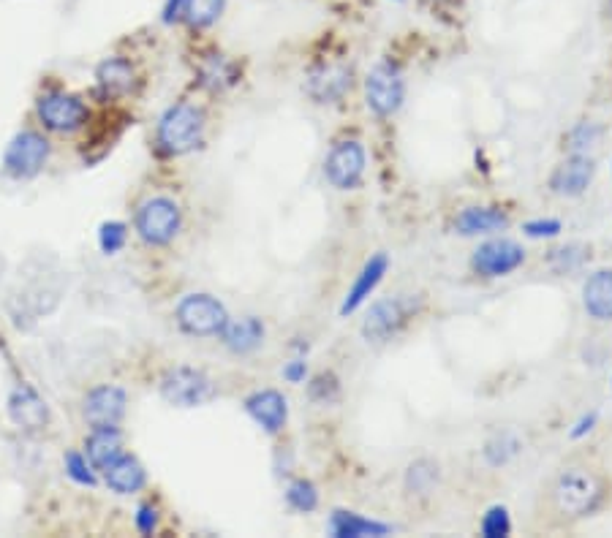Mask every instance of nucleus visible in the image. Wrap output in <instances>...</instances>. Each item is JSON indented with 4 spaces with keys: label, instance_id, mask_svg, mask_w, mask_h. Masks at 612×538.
<instances>
[{
    "label": "nucleus",
    "instance_id": "9",
    "mask_svg": "<svg viewBox=\"0 0 612 538\" xmlns=\"http://www.w3.org/2000/svg\"><path fill=\"white\" fill-rule=\"evenodd\" d=\"M49 158V142L36 131H22L11 139L3 155V166L11 177H33L44 169Z\"/></svg>",
    "mask_w": 612,
    "mask_h": 538
},
{
    "label": "nucleus",
    "instance_id": "38",
    "mask_svg": "<svg viewBox=\"0 0 612 538\" xmlns=\"http://www.w3.org/2000/svg\"><path fill=\"white\" fill-rule=\"evenodd\" d=\"M596 419H599V416H596V414H588V416H583V419H580V422L574 424L572 438H583V435H588V433H591L593 427H596Z\"/></svg>",
    "mask_w": 612,
    "mask_h": 538
},
{
    "label": "nucleus",
    "instance_id": "39",
    "mask_svg": "<svg viewBox=\"0 0 612 538\" xmlns=\"http://www.w3.org/2000/svg\"><path fill=\"white\" fill-rule=\"evenodd\" d=\"M183 6H185V0H166L164 22L180 20V17H183Z\"/></svg>",
    "mask_w": 612,
    "mask_h": 538
},
{
    "label": "nucleus",
    "instance_id": "17",
    "mask_svg": "<svg viewBox=\"0 0 612 538\" xmlns=\"http://www.w3.org/2000/svg\"><path fill=\"white\" fill-rule=\"evenodd\" d=\"M351 90V71L346 66H321L308 79V93L319 104H335Z\"/></svg>",
    "mask_w": 612,
    "mask_h": 538
},
{
    "label": "nucleus",
    "instance_id": "13",
    "mask_svg": "<svg viewBox=\"0 0 612 538\" xmlns=\"http://www.w3.org/2000/svg\"><path fill=\"white\" fill-rule=\"evenodd\" d=\"M9 416L25 433H39L49 424V408L33 386H17L9 397Z\"/></svg>",
    "mask_w": 612,
    "mask_h": 538
},
{
    "label": "nucleus",
    "instance_id": "23",
    "mask_svg": "<svg viewBox=\"0 0 612 538\" xmlns=\"http://www.w3.org/2000/svg\"><path fill=\"white\" fill-rule=\"evenodd\" d=\"M221 337H224L226 348L234 351V354H251V351L262 346L264 324L253 316L240 318V321H229Z\"/></svg>",
    "mask_w": 612,
    "mask_h": 538
},
{
    "label": "nucleus",
    "instance_id": "27",
    "mask_svg": "<svg viewBox=\"0 0 612 538\" xmlns=\"http://www.w3.org/2000/svg\"><path fill=\"white\" fill-rule=\"evenodd\" d=\"M286 503H289L294 511H300V514H311V511L319 506V490H316V484L308 479L292 481L289 490H286Z\"/></svg>",
    "mask_w": 612,
    "mask_h": 538
},
{
    "label": "nucleus",
    "instance_id": "19",
    "mask_svg": "<svg viewBox=\"0 0 612 538\" xmlns=\"http://www.w3.org/2000/svg\"><path fill=\"white\" fill-rule=\"evenodd\" d=\"M583 305L596 321H612V269H599L585 280Z\"/></svg>",
    "mask_w": 612,
    "mask_h": 538
},
{
    "label": "nucleus",
    "instance_id": "29",
    "mask_svg": "<svg viewBox=\"0 0 612 538\" xmlns=\"http://www.w3.org/2000/svg\"><path fill=\"white\" fill-rule=\"evenodd\" d=\"M512 533V519L506 506H490L482 517V536L485 538H506Z\"/></svg>",
    "mask_w": 612,
    "mask_h": 538
},
{
    "label": "nucleus",
    "instance_id": "7",
    "mask_svg": "<svg viewBox=\"0 0 612 538\" xmlns=\"http://www.w3.org/2000/svg\"><path fill=\"white\" fill-rule=\"evenodd\" d=\"M365 164H368L365 147L357 139H346V142H338L332 147L327 158H324V177L338 191H354L362 183Z\"/></svg>",
    "mask_w": 612,
    "mask_h": 538
},
{
    "label": "nucleus",
    "instance_id": "25",
    "mask_svg": "<svg viewBox=\"0 0 612 538\" xmlns=\"http://www.w3.org/2000/svg\"><path fill=\"white\" fill-rule=\"evenodd\" d=\"M226 0H185L183 20L191 28H210L221 20Z\"/></svg>",
    "mask_w": 612,
    "mask_h": 538
},
{
    "label": "nucleus",
    "instance_id": "4",
    "mask_svg": "<svg viewBox=\"0 0 612 538\" xmlns=\"http://www.w3.org/2000/svg\"><path fill=\"white\" fill-rule=\"evenodd\" d=\"M180 223V207L166 196H153L136 210V231L147 245H169L177 237Z\"/></svg>",
    "mask_w": 612,
    "mask_h": 538
},
{
    "label": "nucleus",
    "instance_id": "33",
    "mask_svg": "<svg viewBox=\"0 0 612 538\" xmlns=\"http://www.w3.org/2000/svg\"><path fill=\"white\" fill-rule=\"evenodd\" d=\"M596 139H599V128L593 123H580L569 134V147H572V153H588L596 145Z\"/></svg>",
    "mask_w": 612,
    "mask_h": 538
},
{
    "label": "nucleus",
    "instance_id": "1",
    "mask_svg": "<svg viewBox=\"0 0 612 538\" xmlns=\"http://www.w3.org/2000/svg\"><path fill=\"white\" fill-rule=\"evenodd\" d=\"M604 500V484L602 479L591 473L588 468L572 465L558 473V479L553 484V503L558 514H564L569 519L588 517L602 506Z\"/></svg>",
    "mask_w": 612,
    "mask_h": 538
},
{
    "label": "nucleus",
    "instance_id": "34",
    "mask_svg": "<svg viewBox=\"0 0 612 538\" xmlns=\"http://www.w3.org/2000/svg\"><path fill=\"white\" fill-rule=\"evenodd\" d=\"M311 397L316 403H332L338 397V378L332 373H321L319 378H313Z\"/></svg>",
    "mask_w": 612,
    "mask_h": 538
},
{
    "label": "nucleus",
    "instance_id": "36",
    "mask_svg": "<svg viewBox=\"0 0 612 538\" xmlns=\"http://www.w3.org/2000/svg\"><path fill=\"white\" fill-rule=\"evenodd\" d=\"M136 528H139V533H145V536H153L158 528V511L156 506H139V511H136Z\"/></svg>",
    "mask_w": 612,
    "mask_h": 538
},
{
    "label": "nucleus",
    "instance_id": "6",
    "mask_svg": "<svg viewBox=\"0 0 612 538\" xmlns=\"http://www.w3.org/2000/svg\"><path fill=\"white\" fill-rule=\"evenodd\" d=\"M406 98V82L400 71L389 63H379L365 79V101L373 115L392 117L403 106Z\"/></svg>",
    "mask_w": 612,
    "mask_h": 538
},
{
    "label": "nucleus",
    "instance_id": "10",
    "mask_svg": "<svg viewBox=\"0 0 612 538\" xmlns=\"http://www.w3.org/2000/svg\"><path fill=\"white\" fill-rule=\"evenodd\" d=\"M525 250L517 245L515 240H506V237H496V240L482 242L474 253V269L485 278H506L512 275L515 269L523 267Z\"/></svg>",
    "mask_w": 612,
    "mask_h": 538
},
{
    "label": "nucleus",
    "instance_id": "21",
    "mask_svg": "<svg viewBox=\"0 0 612 538\" xmlns=\"http://www.w3.org/2000/svg\"><path fill=\"white\" fill-rule=\"evenodd\" d=\"M104 479H107L109 490H115L117 495H131L145 487V468L136 457L120 454L104 468Z\"/></svg>",
    "mask_w": 612,
    "mask_h": 538
},
{
    "label": "nucleus",
    "instance_id": "16",
    "mask_svg": "<svg viewBox=\"0 0 612 538\" xmlns=\"http://www.w3.org/2000/svg\"><path fill=\"white\" fill-rule=\"evenodd\" d=\"M387 269H389L387 253H376V256H370V259L365 261V267L360 269V275H357V280H354V286L349 289V294H346V299H343V305H340V316H349V313H354V310H360L362 305L368 302L370 294L379 289V283L384 280V275H387Z\"/></svg>",
    "mask_w": 612,
    "mask_h": 538
},
{
    "label": "nucleus",
    "instance_id": "14",
    "mask_svg": "<svg viewBox=\"0 0 612 538\" xmlns=\"http://www.w3.org/2000/svg\"><path fill=\"white\" fill-rule=\"evenodd\" d=\"M593 174H596L593 158H588V153H572L564 164L553 172L550 188H553L558 196H580V193L588 191V185L593 183Z\"/></svg>",
    "mask_w": 612,
    "mask_h": 538
},
{
    "label": "nucleus",
    "instance_id": "22",
    "mask_svg": "<svg viewBox=\"0 0 612 538\" xmlns=\"http://www.w3.org/2000/svg\"><path fill=\"white\" fill-rule=\"evenodd\" d=\"M96 79H98V87H101V93H104V96L120 98V96H126V93H131V87H134V82H136V74H134V66H131L128 60L109 58L98 66Z\"/></svg>",
    "mask_w": 612,
    "mask_h": 538
},
{
    "label": "nucleus",
    "instance_id": "2",
    "mask_svg": "<svg viewBox=\"0 0 612 538\" xmlns=\"http://www.w3.org/2000/svg\"><path fill=\"white\" fill-rule=\"evenodd\" d=\"M204 115L191 104L169 106L158 123V145L166 155H185L202 145Z\"/></svg>",
    "mask_w": 612,
    "mask_h": 538
},
{
    "label": "nucleus",
    "instance_id": "28",
    "mask_svg": "<svg viewBox=\"0 0 612 538\" xmlns=\"http://www.w3.org/2000/svg\"><path fill=\"white\" fill-rule=\"evenodd\" d=\"M517 452H520V441H517L515 435L501 433L496 435L493 441H487L485 460L490 462L493 468H498V465H506V462L512 460Z\"/></svg>",
    "mask_w": 612,
    "mask_h": 538
},
{
    "label": "nucleus",
    "instance_id": "15",
    "mask_svg": "<svg viewBox=\"0 0 612 538\" xmlns=\"http://www.w3.org/2000/svg\"><path fill=\"white\" fill-rule=\"evenodd\" d=\"M245 411L253 422L262 427L264 433H281L283 424L289 419V403L281 392L275 389H264V392H253L245 400Z\"/></svg>",
    "mask_w": 612,
    "mask_h": 538
},
{
    "label": "nucleus",
    "instance_id": "24",
    "mask_svg": "<svg viewBox=\"0 0 612 538\" xmlns=\"http://www.w3.org/2000/svg\"><path fill=\"white\" fill-rule=\"evenodd\" d=\"M85 449H88L90 465L104 471L109 462L123 454V435L117 433V427H96Z\"/></svg>",
    "mask_w": 612,
    "mask_h": 538
},
{
    "label": "nucleus",
    "instance_id": "11",
    "mask_svg": "<svg viewBox=\"0 0 612 538\" xmlns=\"http://www.w3.org/2000/svg\"><path fill=\"white\" fill-rule=\"evenodd\" d=\"M39 117L41 123L47 125L49 131H58V134H68V131H77L88 120V109L79 101L77 96H68V93H49L39 101Z\"/></svg>",
    "mask_w": 612,
    "mask_h": 538
},
{
    "label": "nucleus",
    "instance_id": "26",
    "mask_svg": "<svg viewBox=\"0 0 612 538\" xmlns=\"http://www.w3.org/2000/svg\"><path fill=\"white\" fill-rule=\"evenodd\" d=\"M438 481V465L430 460H417L408 465L406 471V490L417 495H428L433 484Z\"/></svg>",
    "mask_w": 612,
    "mask_h": 538
},
{
    "label": "nucleus",
    "instance_id": "35",
    "mask_svg": "<svg viewBox=\"0 0 612 538\" xmlns=\"http://www.w3.org/2000/svg\"><path fill=\"white\" fill-rule=\"evenodd\" d=\"M561 221H555V218H536V221H528L523 226V231L528 234V237H534V240H542V237H558L561 234Z\"/></svg>",
    "mask_w": 612,
    "mask_h": 538
},
{
    "label": "nucleus",
    "instance_id": "8",
    "mask_svg": "<svg viewBox=\"0 0 612 538\" xmlns=\"http://www.w3.org/2000/svg\"><path fill=\"white\" fill-rule=\"evenodd\" d=\"M414 316V302L406 297L381 299L368 310V318L362 321V335L368 343H387L400 329L406 327Z\"/></svg>",
    "mask_w": 612,
    "mask_h": 538
},
{
    "label": "nucleus",
    "instance_id": "18",
    "mask_svg": "<svg viewBox=\"0 0 612 538\" xmlns=\"http://www.w3.org/2000/svg\"><path fill=\"white\" fill-rule=\"evenodd\" d=\"M392 533V525L368 519L357 511H332L330 517V536L335 538H381Z\"/></svg>",
    "mask_w": 612,
    "mask_h": 538
},
{
    "label": "nucleus",
    "instance_id": "20",
    "mask_svg": "<svg viewBox=\"0 0 612 538\" xmlns=\"http://www.w3.org/2000/svg\"><path fill=\"white\" fill-rule=\"evenodd\" d=\"M509 226L506 212L496 210V207H466L455 218L457 234L463 237H479V234H493Z\"/></svg>",
    "mask_w": 612,
    "mask_h": 538
},
{
    "label": "nucleus",
    "instance_id": "31",
    "mask_svg": "<svg viewBox=\"0 0 612 538\" xmlns=\"http://www.w3.org/2000/svg\"><path fill=\"white\" fill-rule=\"evenodd\" d=\"M126 237L128 231L123 223L109 221L101 226V231H98V245H101V250H104L107 256H112V253H117V250L126 245Z\"/></svg>",
    "mask_w": 612,
    "mask_h": 538
},
{
    "label": "nucleus",
    "instance_id": "5",
    "mask_svg": "<svg viewBox=\"0 0 612 538\" xmlns=\"http://www.w3.org/2000/svg\"><path fill=\"white\" fill-rule=\"evenodd\" d=\"M161 394L166 403L177 405V408H196L215 397V384L194 367H175L164 375L161 381Z\"/></svg>",
    "mask_w": 612,
    "mask_h": 538
},
{
    "label": "nucleus",
    "instance_id": "37",
    "mask_svg": "<svg viewBox=\"0 0 612 538\" xmlns=\"http://www.w3.org/2000/svg\"><path fill=\"white\" fill-rule=\"evenodd\" d=\"M305 375H308V367H305L302 359H294V362H289V365L283 367V378H286V381H292V384H302V381H305Z\"/></svg>",
    "mask_w": 612,
    "mask_h": 538
},
{
    "label": "nucleus",
    "instance_id": "3",
    "mask_svg": "<svg viewBox=\"0 0 612 538\" xmlns=\"http://www.w3.org/2000/svg\"><path fill=\"white\" fill-rule=\"evenodd\" d=\"M175 316L183 332L196 337L221 335L226 324H229L226 308L210 294H188V297H183L180 305H177Z\"/></svg>",
    "mask_w": 612,
    "mask_h": 538
},
{
    "label": "nucleus",
    "instance_id": "30",
    "mask_svg": "<svg viewBox=\"0 0 612 538\" xmlns=\"http://www.w3.org/2000/svg\"><path fill=\"white\" fill-rule=\"evenodd\" d=\"M585 256H588V253H585V248H580V245H566V248L553 250L550 264H553L558 275H564V272H574V269L583 267Z\"/></svg>",
    "mask_w": 612,
    "mask_h": 538
},
{
    "label": "nucleus",
    "instance_id": "12",
    "mask_svg": "<svg viewBox=\"0 0 612 538\" xmlns=\"http://www.w3.org/2000/svg\"><path fill=\"white\" fill-rule=\"evenodd\" d=\"M126 414V392L120 386H98L85 397V419L90 427H117Z\"/></svg>",
    "mask_w": 612,
    "mask_h": 538
},
{
    "label": "nucleus",
    "instance_id": "32",
    "mask_svg": "<svg viewBox=\"0 0 612 538\" xmlns=\"http://www.w3.org/2000/svg\"><path fill=\"white\" fill-rule=\"evenodd\" d=\"M66 471L71 479L77 481V484H82V487H93L96 484V476H93V471H90V462L82 457V454L71 452L66 457Z\"/></svg>",
    "mask_w": 612,
    "mask_h": 538
}]
</instances>
